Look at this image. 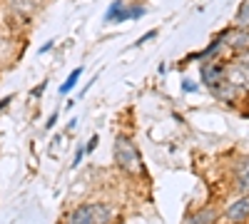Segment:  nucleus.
Instances as JSON below:
<instances>
[{
  "label": "nucleus",
  "mask_w": 249,
  "mask_h": 224,
  "mask_svg": "<svg viewBox=\"0 0 249 224\" xmlns=\"http://www.w3.org/2000/svg\"><path fill=\"white\" fill-rule=\"evenodd\" d=\"M82 72H85V70H82V68H75L72 72H70V77L65 80V83H62V87H60V95H68L72 87H75V83H77V80H80V75Z\"/></svg>",
  "instance_id": "obj_10"
},
{
  "label": "nucleus",
  "mask_w": 249,
  "mask_h": 224,
  "mask_svg": "<svg viewBox=\"0 0 249 224\" xmlns=\"http://www.w3.org/2000/svg\"><path fill=\"white\" fill-rule=\"evenodd\" d=\"M184 90H187V92H192V90H195V83H190V80H187V83H184Z\"/></svg>",
  "instance_id": "obj_19"
},
{
  "label": "nucleus",
  "mask_w": 249,
  "mask_h": 224,
  "mask_svg": "<svg viewBox=\"0 0 249 224\" xmlns=\"http://www.w3.org/2000/svg\"><path fill=\"white\" fill-rule=\"evenodd\" d=\"M85 155H88V150H85V147H77V155H75V159H72V167H77Z\"/></svg>",
  "instance_id": "obj_14"
},
{
  "label": "nucleus",
  "mask_w": 249,
  "mask_h": 224,
  "mask_svg": "<svg viewBox=\"0 0 249 224\" xmlns=\"http://www.w3.org/2000/svg\"><path fill=\"white\" fill-rule=\"evenodd\" d=\"M115 162L124 170V172H137L140 170V152H137V147L132 145V139L130 137H124V135H120L117 139H115Z\"/></svg>",
  "instance_id": "obj_1"
},
{
  "label": "nucleus",
  "mask_w": 249,
  "mask_h": 224,
  "mask_svg": "<svg viewBox=\"0 0 249 224\" xmlns=\"http://www.w3.org/2000/svg\"><path fill=\"white\" fill-rule=\"evenodd\" d=\"M222 43L232 45V48H234V50H239V52H247V50H249V33H244V30L227 33V35L222 37Z\"/></svg>",
  "instance_id": "obj_6"
},
{
  "label": "nucleus",
  "mask_w": 249,
  "mask_h": 224,
  "mask_svg": "<svg viewBox=\"0 0 249 224\" xmlns=\"http://www.w3.org/2000/svg\"><path fill=\"white\" fill-rule=\"evenodd\" d=\"M242 60H244V63H247V65H249V55H244V57H242Z\"/></svg>",
  "instance_id": "obj_21"
},
{
  "label": "nucleus",
  "mask_w": 249,
  "mask_h": 224,
  "mask_svg": "<svg viewBox=\"0 0 249 224\" xmlns=\"http://www.w3.org/2000/svg\"><path fill=\"white\" fill-rule=\"evenodd\" d=\"M212 92H214V97L219 100V103H227V105H232L234 100L239 97V92H244V90H239L232 80H222V83H217L214 87H212Z\"/></svg>",
  "instance_id": "obj_3"
},
{
  "label": "nucleus",
  "mask_w": 249,
  "mask_h": 224,
  "mask_svg": "<svg viewBox=\"0 0 249 224\" xmlns=\"http://www.w3.org/2000/svg\"><path fill=\"white\" fill-rule=\"evenodd\" d=\"M227 77V68L222 65V63H214V65H204L202 68V83L207 85V87H214L217 83H222V80Z\"/></svg>",
  "instance_id": "obj_4"
},
{
  "label": "nucleus",
  "mask_w": 249,
  "mask_h": 224,
  "mask_svg": "<svg viewBox=\"0 0 249 224\" xmlns=\"http://www.w3.org/2000/svg\"><path fill=\"white\" fill-rule=\"evenodd\" d=\"M237 23L242 28H249V0H242V5L237 10Z\"/></svg>",
  "instance_id": "obj_12"
},
{
  "label": "nucleus",
  "mask_w": 249,
  "mask_h": 224,
  "mask_svg": "<svg viewBox=\"0 0 249 224\" xmlns=\"http://www.w3.org/2000/svg\"><path fill=\"white\" fill-rule=\"evenodd\" d=\"M45 85H48V83H40V85H37V87L33 90V97H40V95H43V90H45Z\"/></svg>",
  "instance_id": "obj_16"
},
{
  "label": "nucleus",
  "mask_w": 249,
  "mask_h": 224,
  "mask_svg": "<svg viewBox=\"0 0 249 224\" xmlns=\"http://www.w3.org/2000/svg\"><path fill=\"white\" fill-rule=\"evenodd\" d=\"M144 15V8H130V20H137Z\"/></svg>",
  "instance_id": "obj_15"
},
{
  "label": "nucleus",
  "mask_w": 249,
  "mask_h": 224,
  "mask_svg": "<svg viewBox=\"0 0 249 224\" xmlns=\"http://www.w3.org/2000/svg\"><path fill=\"white\" fill-rule=\"evenodd\" d=\"M237 190L239 192H249V159H244L237 167Z\"/></svg>",
  "instance_id": "obj_9"
},
{
  "label": "nucleus",
  "mask_w": 249,
  "mask_h": 224,
  "mask_svg": "<svg viewBox=\"0 0 249 224\" xmlns=\"http://www.w3.org/2000/svg\"><path fill=\"white\" fill-rule=\"evenodd\" d=\"M95 145H97V135H95V137H90V142H88V147H85V150H88V152H92V150H95Z\"/></svg>",
  "instance_id": "obj_17"
},
{
  "label": "nucleus",
  "mask_w": 249,
  "mask_h": 224,
  "mask_svg": "<svg viewBox=\"0 0 249 224\" xmlns=\"http://www.w3.org/2000/svg\"><path fill=\"white\" fill-rule=\"evenodd\" d=\"M53 45H55V40H48V43H45L43 48H40V55H43V52H48V50H50Z\"/></svg>",
  "instance_id": "obj_18"
},
{
  "label": "nucleus",
  "mask_w": 249,
  "mask_h": 224,
  "mask_svg": "<svg viewBox=\"0 0 249 224\" xmlns=\"http://www.w3.org/2000/svg\"><path fill=\"white\" fill-rule=\"evenodd\" d=\"M10 100H13V97H5V100H3V103H0V110H3V107H5L8 103H10Z\"/></svg>",
  "instance_id": "obj_20"
},
{
  "label": "nucleus",
  "mask_w": 249,
  "mask_h": 224,
  "mask_svg": "<svg viewBox=\"0 0 249 224\" xmlns=\"http://www.w3.org/2000/svg\"><path fill=\"white\" fill-rule=\"evenodd\" d=\"M65 224H92V205H82V207H77V209L68 217Z\"/></svg>",
  "instance_id": "obj_7"
},
{
  "label": "nucleus",
  "mask_w": 249,
  "mask_h": 224,
  "mask_svg": "<svg viewBox=\"0 0 249 224\" xmlns=\"http://www.w3.org/2000/svg\"><path fill=\"white\" fill-rule=\"evenodd\" d=\"M10 3L15 5V10H23V13H28V10H33V8L37 5V0H10Z\"/></svg>",
  "instance_id": "obj_13"
},
{
  "label": "nucleus",
  "mask_w": 249,
  "mask_h": 224,
  "mask_svg": "<svg viewBox=\"0 0 249 224\" xmlns=\"http://www.w3.org/2000/svg\"><path fill=\"white\" fill-rule=\"evenodd\" d=\"M212 222H214V209H202L190 219V224H212Z\"/></svg>",
  "instance_id": "obj_11"
},
{
  "label": "nucleus",
  "mask_w": 249,
  "mask_h": 224,
  "mask_svg": "<svg viewBox=\"0 0 249 224\" xmlns=\"http://www.w3.org/2000/svg\"><path fill=\"white\" fill-rule=\"evenodd\" d=\"M227 80H232L239 90L249 92V65L244 63V60L230 65V68H227Z\"/></svg>",
  "instance_id": "obj_2"
},
{
  "label": "nucleus",
  "mask_w": 249,
  "mask_h": 224,
  "mask_svg": "<svg viewBox=\"0 0 249 224\" xmlns=\"http://www.w3.org/2000/svg\"><path fill=\"white\" fill-rule=\"evenodd\" d=\"M227 222H232V224H237V222H244L247 217H249V194H244L242 199H237L234 205H230V209H227Z\"/></svg>",
  "instance_id": "obj_5"
},
{
  "label": "nucleus",
  "mask_w": 249,
  "mask_h": 224,
  "mask_svg": "<svg viewBox=\"0 0 249 224\" xmlns=\"http://www.w3.org/2000/svg\"><path fill=\"white\" fill-rule=\"evenodd\" d=\"M115 219L112 207L107 205H92V224H110Z\"/></svg>",
  "instance_id": "obj_8"
}]
</instances>
